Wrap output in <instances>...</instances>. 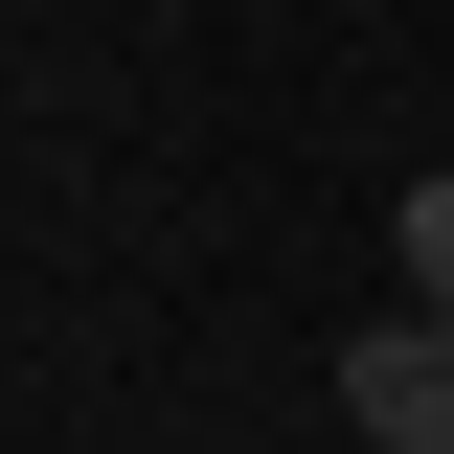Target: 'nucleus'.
<instances>
[{
    "instance_id": "nucleus-1",
    "label": "nucleus",
    "mask_w": 454,
    "mask_h": 454,
    "mask_svg": "<svg viewBox=\"0 0 454 454\" xmlns=\"http://www.w3.org/2000/svg\"><path fill=\"white\" fill-rule=\"evenodd\" d=\"M340 432H364V454H454V318L387 295V318L340 340Z\"/></svg>"
},
{
    "instance_id": "nucleus-2",
    "label": "nucleus",
    "mask_w": 454,
    "mask_h": 454,
    "mask_svg": "<svg viewBox=\"0 0 454 454\" xmlns=\"http://www.w3.org/2000/svg\"><path fill=\"white\" fill-rule=\"evenodd\" d=\"M387 273H409V318H454V160L387 205Z\"/></svg>"
}]
</instances>
